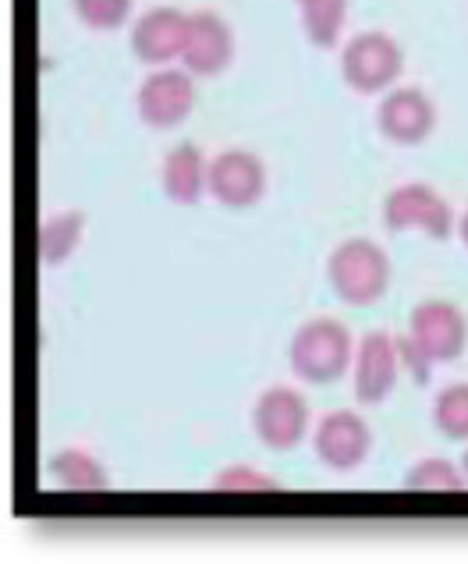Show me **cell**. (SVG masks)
Masks as SVG:
<instances>
[{"mask_svg": "<svg viewBox=\"0 0 468 564\" xmlns=\"http://www.w3.org/2000/svg\"><path fill=\"white\" fill-rule=\"evenodd\" d=\"M355 337L341 324V319L330 316H313L292 334V345H287V366L302 383L313 387H330L341 380L351 362H355Z\"/></svg>", "mask_w": 468, "mask_h": 564, "instance_id": "obj_1", "label": "cell"}, {"mask_svg": "<svg viewBox=\"0 0 468 564\" xmlns=\"http://www.w3.org/2000/svg\"><path fill=\"white\" fill-rule=\"evenodd\" d=\"M327 281L345 305L369 310L391 288V260L373 238H345L327 260Z\"/></svg>", "mask_w": 468, "mask_h": 564, "instance_id": "obj_2", "label": "cell"}, {"mask_svg": "<svg viewBox=\"0 0 468 564\" xmlns=\"http://www.w3.org/2000/svg\"><path fill=\"white\" fill-rule=\"evenodd\" d=\"M401 72H405V51L391 32L366 29L341 46V78L359 96L394 89Z\"/></svg>", "mask_w": 468, "mask_h": 564, "instance_id": "obj_3", "label": "cell"}, {"mask_svg": "<svg viewBox=\"0 0 468 564\" xmlns=\"http://www.w3.org/2000/svg\"><path fill=\"white\" fill-rule=\"evenodd\" d=\"M383 228L391 235L423 231L433 241H447L450 231H455V214H450V203L433 185L409 182L391 188V196L383 199Z\"/></svg>", "mask_w": 468, "mask_h": 564, "instance_id": "obj_4", "label": "cell"}, {"mask_svg": "<svg viewBox=\"0 0 468 564\" xmlns=\"http://www.w3.org/2000/svg\"><path fill=\"white\" fill-rule=\"evenodd\" d=\"M135 110L146 128L156 132H171V128L185 124L188 115L196 110V83L192 72L185 68H153L139 83L135 93Z\"/></svg>", "mask_w": 468, "mask_h": 564, "instance_id": "obj_5", "label": "cell"}, {"mask_svg": "<svg viewBox=\"0 0 468 564\" xmlns=\"http://www.w3.org/2000/svg\"><path fill=\"white\" fill-rule=\"evenodd\" d=\"M255 441L270 451H292L309 433V401L295 387H266L252 405Z\"/></svg>", "mask_w": 468, "mask_h": 564, "instance_id": "obj_6", "label": "cell"}, {"mask_svg": "<svg viewBox=\"0 0 468 564\" xmlns=\"http://www.w3.org/2000/svg\"><path fill=\"white\" fill-rule=\"evenodd\" d=\"M313 451L316 458L334 473H355L362 469L369 451H373V430L351 409H337L319 419L313 430Z\"/></svg>", "mask_w": 468, "mask_h": 564, "instance_id": "obj_7", "label": "cell"}, {"mask_svg": "<svg viewBox=\"0 0 468 564\" xmlns=\"http://www.w3.org/2000/svg\"><path fill=\"white\" fill-rule=\"evenodd\" d=\"M206 188L224 209H252L266 196V164L252 150H220L209 160Z\"/></svg>", "mask_w": 468, "mask_h": 564, "instance_id": "obj_8", "label": "cell"}, {"mask_svg": "<svg viewBox=\"0 0 468 564\" xmlns=\"http://www.w3.org/2000/svg\"><path fill=\"white\" fill-rule=\"evenodd\" d=\"M398 373H401L398 337L387 330H369L359 341V348H355V362H351L355 401H362V405H383L394 394Z\"/></svg>", "mask_w": 468, "mask_h": 564, "instance_id": "obj_9", "label": "cell"}, {"mask_svg": "<svg viewBox=\"0 0 468 564\" xmlns=\"http://www.w3.org/2000/svg\"><path fill=\"white\" fill-rule=\"evenodd\" d=\"M377 128L394 147H423L437 132V104L418 86L387 89L377 110Z\"/></svg>", "mask_w": 468, "mask_h": 564, "instance_id": "obj_10", "label": "cell"}, {"mask_svg": "<svg viewBox=\"0 0 468 564\" xmlns=\"http://www.w3.org/2000/svg\"><path fill=\"white\" fill-rule=\"evenodd\" d=\"M409 334H412V341L423 348L437 366L440 362H455L465 351V341H468V319H465V313L458 310L455 302L426 299V302H418L412 310Z\"/></svg>", "mask_w": 468, "mask_h": 564, "instance_id": "obj_11", "label": "cell"}, {"mask_svg": "<svg viewBox=\"0 0 468 564\" xmlns=\"http://www.w3.org/2000/svg\"><path fill=\"white\" fill-rule=\"evenodd\" d=\"M235 61V32L217 11H192L182 64L192 75L214 78L224 75Z\"/></svg>", "mask_w": 468, "mask_h": 564, "instance_id": "obj_12", "label": "cell"}, {"mask_svg": "<svg viewBox=\"0 0 468 564\" xmlns=\"http://www.w3.org/2000/svg\"><path fill=\"white\" fill-rule=\"evenodd\" d=\"M185 32H188L185 11H177L171 4L150 8L132 22V54L142 64H150V68H164V64L182 57Z\"/></svg>", "mask_w": 468, "mask_h": 564, "instance_id": "obj_13", "label": "cell"}, {"mask_svg": "<svg viewBox=\"0 0 468 564\" xmlns=\"http://www.w3.org/2000/svg\"><path fill=\"white\" fill-rule=\"evenodd\" d=\"M206 174H209V160L196 147V142H182L164 156V167H160V185H164V196L174 206H196L206 196Z\"/></svg>", "mask_w": 468, "mask_h": 564, "instance_id": "obj_14", "label": "cell"}, {"mask_svg": "<svg viewBox=\"0 0 468 564\" xmlns=\"http://www.w3.org/2000/svg\"><path fill=\"white\" fill-rule=\"evenodd\" d=\"M46 476H51L57 487L75 490V494H104V490H110L107 469L83 447L57 451V455L46 462Z\"/></svg>", "mask_w": 468, "mask_h": 564, "instance_id": "obj_15", "label": "cell"}, {"mask_svg": "<svg viewBox=\"0 0 468 564\" xmlns=\"http://www.w3.org/2000/svg\"><path fill=\"white\" fill-rule=\"evenodd\" d=\"M295 8H298L305 40H309L316 51H334V46H341L351 0H295Z\"/></svg>", "mask_w": 468, "mask_h": 564, "instance_id": "obj_16", "label": "cell"}, {"mask_svg": "<svg viewBox=\"0 0 468 564\" xmlns=\"http://www.w3.org/2000/svg\"><path fill=\"white\" fill-rule=\"evenodd\" d=\"M86 235V214L83 209H61V214L46 217L40 228V260L46 267H64L83 246Z\"/></svg>", "mask_w": 468, "mask_h": 564, "instance_id": "obj_17", "label": "cell"}, {"mask_svg": "<svg viewBox=\"0 0 468 564\" xmlns=\"http://www.w3.org/2000/svg\"><path fill=\"white\" fill-rule=\"evenodd\" d=\"M465 482V469L447 458H423L405 473V490L415 494H461Z\"/></svg>", "mask_w": 468, "mask_h": 564, "instance_id": "obj_18", "label": "cell"}, {"mask_svg": "<svg viewBox=\"0 0 468 564\" xmlns=\"http://www.w3.org/2000/svg\"><path fill=\"white\" fill-rule=\"evenodd\" d=\"M433 426H437L447 441H468V383H447L437 391L433 401Z\"/></svg>", "mask_w": 468, "mask_h": 564, "instance_id": "obj_19", "label": "cell"}, {"mask_svg": "<svg viewBox=\"0 0 468 564\" xmlns=\"http://www.w3.org/2000/svg\"><path fill=\"white\" fill-rule=\"evenodd\" d=\"M78 22L92 32H118L132 19L135 0H72Z\"/></svg>", "mask_w": 468, "mask_h": 564, "instance_id": "obj_20", "label": "cell"}, {"mask_svg": "<svg viewBox=\"0 0 468 564\" xmlns=\"http://www.w3.org/2000/svg\"><path fill=\"white\" fill-rule=\"evenodd\" d=\"M209 490H217V494H273V490H281V482L270 473L252 469V465H228V469H220L214 479H209Z\"/></svg>", "mask_w": 468, "mask_h": 564, "instance_id": "obj_21", "label": "cell"}, {"mask_svg": "<svg viewBox=\"0 0 468 564\" xmlns=\"http://www.w3.org/2000/svg\"><path fill=\"white\" fill-rule=\"evenodd\" d=\"M398 351H401V366H409V373L415 377V383L426 387L429 383V369L437 366V362H433L426 351L412 341V334H401L398 337Z\"/></svg>", "mask_w": 468, "mask_h": 564, "instance_id": "obj_22", "label": "cell"}, {"mask_svg": "<svg viewBox=\"0 0 468 564\" xmlns=\"http://www.w3.org/2000/svg\"><path fill=\"white\" fill-rule=\"evenodd\" d=\"M458 238H461V246L468 249V209H465V217H461V224H458Z\"/></svg>", "mask_w": 468, "mask_h": 564, "instance_id": "obj_23", "label": "cell"}, {"mask_svg": "<svg viewBox=\"0 0 468 564\" xmlns=\"http://www.w3.org/2000/svg\"><path fill=\"white\" fill-rule=\"evenodd\" d=\"M461 469H465V476H468V447H465V458H461Z\"/></svg>", "mask_w": 468, "mask_h": 564, "instance_id": "obj_24", "label": "cell"}]
</instances>
